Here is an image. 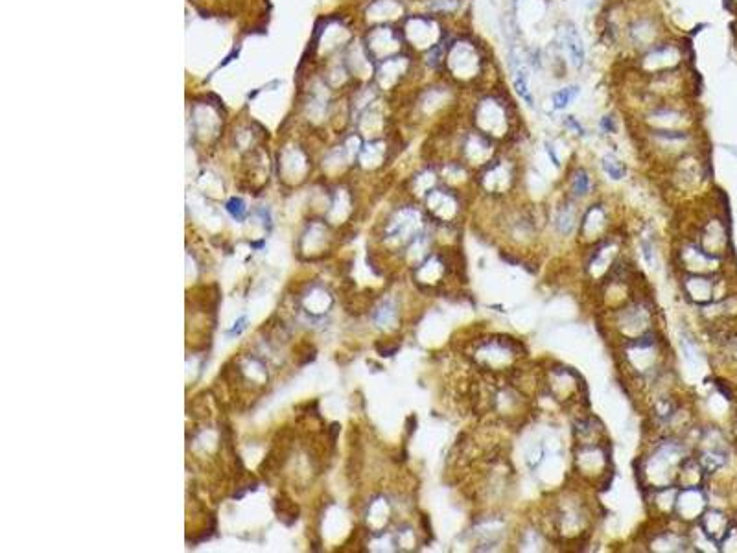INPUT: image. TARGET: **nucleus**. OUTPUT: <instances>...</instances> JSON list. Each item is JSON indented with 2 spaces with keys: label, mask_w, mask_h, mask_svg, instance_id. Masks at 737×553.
Instances as JSON below:
<instances>
[{
  "label": "nucleus",
  "mask_w": 737,
  "mask_h": 553,
  "mask_svg": "<svg viewBox=\"0 0 737 553\" xmlns=\"http://www.w3.org/2000/svg\"><path fill=\"white\" fill-rule=\"evenodd\" d=\"M443 67L452 80H456L457 89L465 91L487 80L491 59L474 37L457 36V39H448Z\"/></svg>",
  "instance_id": "f257e3e1"
},
{
  "label": "nucleus",
  "mask_w": 737,
  "mask_h": 553,
  "mask_svg": "<svg viewBox=\"0 0 737 553\" xmlns=\"http://www.w3.org/2000/svg\"><path fill=\"white\" fill-rule=\"evenodd\" d=\"M612 34L621 37L623 45L632 50L634 56L658 45L669 37L667 26L660 13L651 8H638L634 13H627L623 17V24H618Z\"/></svg>",
  "instance_id": "f03ea898"
},
{
  "label": "nucleus",
  "mask_w": 737,
  "mask_h": 553,
  "mask_svg": "<svg viewBox=\"0 0 737 553\" xmlns=\"http://www.w3.org/2000/svg\"><path fill=\"white\" fill-rule=\"evenodd\" d=\"M515 118L513 102L502 93L491 89L489 93H483L474 100L472 126L492 141L507 137L513 130Z\"/></svg>",
  "instance_id": "7ed1b4c3"
},
{
  "label": "nucleus",
  "mask_w": 737,
  "mask_h": 553,
  "mask_svg": "<svg viewBox=\"0 0 737 553\" xmlns=\"http://www.w3.org/2000/svg\"><path fill=\"white\" fill-rule=\"evenodd\" d=\"M686 45L682 39L667 37L655 47L634 56L632 74L636 76H655L662 72L680 71L688 65Z\"/></svg>",
  "instance_id": "20e7f679"
},
{
  "label": "nucleus",
  "mask_w": 737,
  "mask_h": 553,
  "mask_svg": "<svg viewBox=\"0 0 737 553\" xmlns=\"http://www.w3.org/2000/svg\"><path fill=\"white\" fill-rule=\"evenodd\" d=\"M557 47L561 48L562 54H566L568 63L575 71H581L585 67L586 48L583 37L579 34L577 26L572 21H562L557 28Z\"/></svg>",
  "instance_id": "39448f33"
},
{
  "label": "nucleus",
  "mask_w": 737,
  "mask_h": 553,
  "mask_svg": "<svg viewBox=\"0 0 737 553\" xmlns=\"http://www.w3.org/2000/svg\"><path fill=\"white\" fill-rule=\"evenodd\" d=\"M579 95H581V87L577 83L564 85L561 89H557V91L551 93V106H553V109H557V111H564V109H568V107L574 104L575 100L579 98Z\"/></svg>",
  "instance_id": "423d86ee"
},
{
  "label": "nucleus",
  "mask_w": 737,
  "mask_h": 553,
  "mask_svg": "<svg viewBox=\"0 0 737 553\" xmlns=\"http://www.w3.org/2000/svg\"><path fill=\"white\" fill-rule=\"evenodd\" d=\"M570 185H572L575 198H585L586 194L592 189V179H590L586 170L579 168V170H575Z\"/></svg>",
  "instance_id": "0eeeda50"
},
{
  "label": "nucleus",
  "mask_w": 737,
  "mask_h": 553,
  "mask_svg": "<svg viewBox=\"0 0 737 553\" xmlns=\"http://www.w3.org/2000/svg\"><path fill=\"white\" fill-rule=\"evenodd\" d=\"M603 170L607 176L612 177L614 181H620L625 176V165L621 163L620 159H616L614 155H607L603 159Z\"/></svg>",
  "instance_id": "6e6552de"
},
{
  "label": "nucleus",
  "mask_w": 737,
  "mask_h": 553,
  "mask_svg": "<svg viewBox=\"0 0 737 553\" xmlns=\"http://www.w3.org/2000/svg\"><path fill=\"white\" fill-rule=\"evenodd\" d=\"M564 124H566L568 128H572V130H574L577 135H581V137L585 135V130H583V126H581V122H579L577 118L566 117V120H564Z\"/></svg>",
  "instance_id": "1a4fd4ad"
},
{
  "label": "nucleus",
  "mask_w": 737,
  "mask_h": 553,
  "mask_svg": "<svg viewBox=\"0 0 737 553\" xmlns=\"http://www.w3.org/2000/svg\"><path fill=\"white\" fill-rule=\"evenodd\" d=\"M732 6H737V0H728Z\"/></svg>",
  "instance_id": "9d476101"
}]
</instances>
